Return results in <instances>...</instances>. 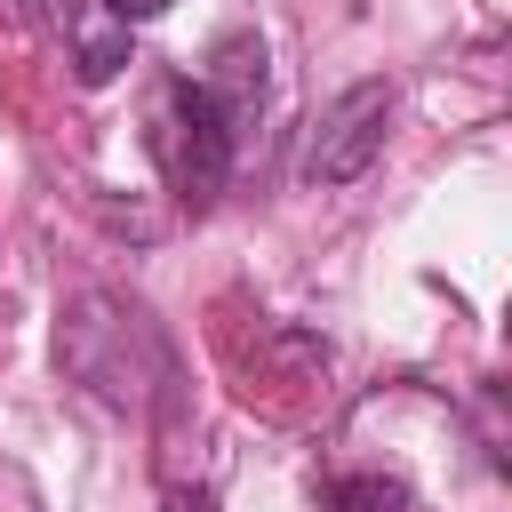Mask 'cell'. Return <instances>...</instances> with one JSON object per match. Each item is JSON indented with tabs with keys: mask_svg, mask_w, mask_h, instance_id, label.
<instances>
[{
	"mask_svg": "<svg viewBox=\"0 0 512 512\" xmlns=\"http://www.w3.org/2000/svg\"><path fill=\"white\" fill-rule=\"evenodd\" d=\"M56 360L72 384H88L104 408H144L160 384H168V344L160 328L144 320V304H120L104 288L72 296L56 312Z\"/></svg>",
	"mask_w": 512,
	"mask_h": 512,
	"instance_id": "6da1fadb",
	"label": "cell"
},
{
	"mask_svg": "<svg viewBox=\"0 0 512 512\" xmlns=\"http://www.w3.org/2000/svg\"><path fill=\"white\" fill-rule=\"evenodd\" d=\"M144 144H152L168 192H176L192 216L224 192V176H232V160H240V136H232V120H224V104H216L200 80H184V72H160V80H152Z\"/></svg>",
	"mask_w": 512,
	"mask_h": 512,
	"instance_id": "7a4b0ae2",
	"label": "cell"
},
{
	"mask_svg": "<svg viewBox=\"0 0 512 512\" xmlns=\"http://www.w3.org/2000/svg\"><path fill=\"white\" fill-rule=\"evenodd\" d=\"M384 128H392V88L384 80H352L320 120H312V144H304V184H360L384 152Z\"/></svg>",
	"mask_w": 512,
	"mask_h": 512,
	"instance_id": "3957f363",
	"label": "cell"
},
{
	"mask_svg": "<svg viewBox=\"0 0 512 512\" xmlns=\"http://www.w3.org/2000/svg\"><path fill=\"white\" fill-rule=\"evenodd\" d=\"M200 88L224 104L232 136H248V128L264 120V40H256V32H224L216 56H208V72H200Z\"/></svg>",
	"mask_w": 512,
	"mask_h": 512,
	"instance_id": "277c9868",
	"label": "cell"
},
{
	"mask_svg": "<svg viewBox=\"0 0 512 512\" xmlns=\"http://www.w3.org/2000/svg\"><path fill=\"white\" fill-rule=\"evenodd\" d=\"M320 504L328 512H408V488L392 472H344V480L320 488Z\"/></svg>",
	"mask_w": 512,
	"mask_h": 512,
	"instance_id": "5b68a950",
	"label": "cell"
},
{
	"mask_svg": "<svg viewBox=\"0 0 512 512\" xmlns=\"http://www.w3.org/2000/svg\"><path fill=\"white\" fill-rule=\"evenodd\" d=\"M104 8H112V16H120V24H144V16H160V8H168V0H104Z\"/></svg>",
	"mask_w": 512,
	"mask_h": 512,
	"instance_id": "8992f818",
	"label": "cell"
},
{
	"mask_svg": "<svg viewBox=\"0 0 512 512\" xmlns=\"http://www.w3.org/2000/svg\"><path fill=\"white\" fill-rule=\"evenodd\" d=\"M168 512H216V496H208V488H176V496H168Z\"/></svg>",
	"mask_w": 512,
	"mask_h": 512,
	"instance_id": "52a82bcc",
	"label": "cell"
}]
</instances>
